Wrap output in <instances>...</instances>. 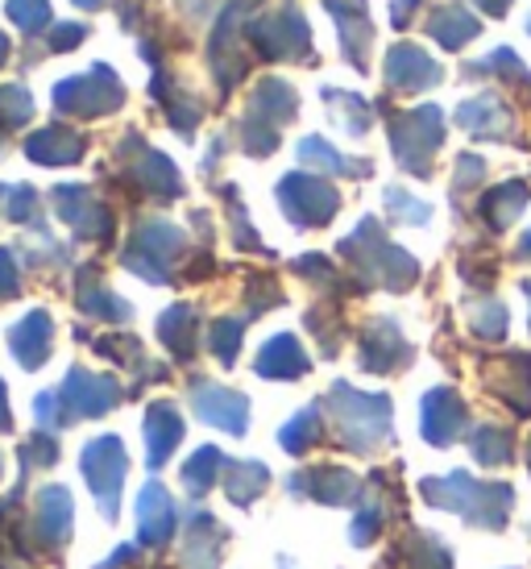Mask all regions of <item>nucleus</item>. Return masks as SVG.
<instances>
[{"instance_id": "nucleus-14", "label": "nucleus", "mask_w": 531, "mask_h": 569, "mask_svg": "<svg viewBox=\"0 0 531 569\" xmlns=\"http://www.w3.org/2000/svg\"><path fill=\"white\" fill-rule=\"evenodd\" d=\"M411 358V349H407L403 332L394 329V320H374L365 337H361V366L365 370H394L399 362Z\"/></svg>"}, {"instance_id": "nucleus-27", "label": "nucleus", "mask_w": 531, "mask_h": 569, "mask_svg": "<svg viewBox=\"0 0 531 569\" xmlns=\"http://www.w3.org/2000/svg\"><path fill=\"white\" fill-rule=\"evenodd\" d=\"M138 516H141V540L167 537V528H171V499H167L158 487H150L146 495H141Z\"/></svg>"}, {"instance_id": "nucleus-47", "label": "nucleus", "mask_w": 531, "mask_h": 569, "mask_svg": "<svg viewBox=\"0 0 531 569\" xmlns=\"http://www.w3.org/2000/svg\"><path fill=\"white\" fill-rule=\"evenodd\" d=\"M528 466H531V453H528Z\"/></svg>"}, {"instance_id": "nucleus-38", "label": "nucleus", "mask_w": 531, "mask_h": 569, "mask_svg": "<svg viewBox=\"0 0 531 569\" xmlns=\"http://www.w3.org/2000/svg\"><path fill=\"white\" fill-rule=\"evenodd\" d=\"M88 38V26H79V21H71V26H54V33H50V50H71L79 47Z\"/></svg>"}, {"instance_id": "nucleus-40", "label": "nucleus", "mask_w": 531, "mask_h": 569, "mask_svg": "<svg viewBox=\"0 0 531 569\" xmlns=\"http://www.w3.org/2000/svg\"><path fill=\"white\" fill-rule=\"evenodd\" d=\"M212 461H220V453L217 449H203L200 458L188 466V487L191 490H208V466H212Z\"/></svg>"}, {"instance_id": "nucleus-34", "label": "nucleus", "mask_w": 531, "mask_h": 569, "mask_svg": "<svg viewBox=\"0 0 531 569\" xmlns=\"http://www.w3.org/2000/svg\"><path fill=\"white\" fill-rule=\"evenodd\" d=\"M241 329H246V320H233V317H224V320H217V325H212V353H217L220 362H233V358H237Z\"/></svg>"}, {"instance_id": "nucleus-36", "label": "nucleus", "mask_w": 531, "mask_h": 569, "mask_svg": "<svg viewBox=\"0 0 531 569\" xmlns=\"http://www.w3.org/2000/svg\"><path fill=\"white\" fill-rule=\"evenodd\" d=\"M79 303H83V312H92V317H109V320H126L129 317V303L126 300H117L112 291H83L79 296Z\"/></svg>"}, {"instance_id": "nucleus-41", "label": "nucleus", "mask_w": 531, "mask_h": 569, "mask_svg": "<svg viewBox=\"0 0 531 569\" xmlns=\"http://www.w3.org/2000/svg\"><path fill=\"white\" fill-rule=\"evenodd\" d=\"M420 9V0H391V26L394 30H403V26H411L407 17Z\"/></svg>"}, {"instance_id": "nucleus-22", "label": "nucleus", "mask_w": 531, "mask_h": 569, "mask_svg": "<svg viewBox=\"0 0 531 569\" xmlns=\"http://www.w3.org/2000/svg\"><path fill=\"white\" fill-rule=\"evenodd\" d=\"M478 21L465 13V9H437V13L428 17V33L437 38L444 50H461L469 38H478Z\"/></svg>"}, {"instance_id": "nucleus-18", "label": "nucleus", "mask_w": 531, "mask_h": 569, "mask_svg": "<svg viewBox=\"0 0 531 569\" xmlns=\"http://www.w3.org/2000/svg\"><path fill=\"white\" fill-rule=\"evenodd\" d=\"M26 154H30L33 162H47V167L79 162L83 159V138L67 126H50V129H42V133H33L30 142H26Z\"/></svg>"}, {"instance_id": "nucleus-15", "label": "nucleus", "mask_w": 531, "mask_h": 569, "mask_svg": "<svg viewBox=\"0 0 531 569\" xmlns=\"http://www.w3.org/2000/svg\"><path fill=\"white\" fill-rule=\"evenodd\" d=\"M54 204L63 212V221L76 224V233L83 238H104L109 233V217H104V208L92 200V191L83 188V183H71V188H59L54 191Z\"/></svg>"}, {"instance_id": "nucleus-12", "label": "nucleus", "mask_w": 531, "mask_h": 569, "mask_svg": "<svg viewBox=\"0 0 531 569\" xmlns=\"http://www.w3.org/2000/svg\"><path fill=\"white\" fill-rule=\"evenodd\" d=\"M83 466H88V478H92L96 495H104V511H117V487H121V466H126V458H121V445H117V437H100V441L88 445V453H83Z\"/></svg>"}, {"instance_id": "nucleus-28", "label": "nucleus", "mask_w": 531, "mask_h": 569, "mask_svg": "<svg viewBox=\"0 0 531 569\" xmlns=\"http://www.w3.org/2000/svg\"><path fill=\"white\" fill-rule=\"evenodd\" d=\"M158 332H162V341L179 353V358H191V332H196V312H191L188 303H179L171 308L167 317L158 320Z\"/></svg>"}, {"instance_id": "nucleus-1", "label": "nucleus", "mask_w": 531, "mask_h": 569, "mask_svg": "<svg viewBox=\"0 0 531 569\" xmlns=\"http://www.w3.org/2000/svg\"><path fill=\"white\" fill-rule=\"evenodd\" d=\"M423 495L437 507H444V511H457L469 523H482L490 532H499L507 516H511V503H515V490L507 482H478V478L461 475V470L449 478H428Z\"/></svg>"}, {"instance_id": "nucleus-13", "label": "nucleus", "mask_w": 531, "mask_h": 569, "mask_svg": "<svg viewBox=\"0 0 531 569\" xmlns=\"http://www.w3.org/2000/svg\"><path fill=\"white\" fill-rule=\"evenodd\" d=\"M457 126L473 138H511V109L494 92H482L457 109Z\"/></svg>"}, {"instance_id": "nucleus-9", "label": "nucleus", "mask_w": 531, "mask_h": 569, "mask_svg": "<svg viewBox=\"0 0 531 569\" xmlns=\"http://www.w3.org/2000/svg\"><path fill=\"white\" fill-rule=\"evenodd\" d=\"M444 80V71L432 54H423L420 47L411 42H399V47L387 54V83L394 92H423V88H437Z\"/></svg>"}, {"instance_id": "nucleus-35", "label": "nucleus", "mask_w": 531, "mask_h": 569, "mask_svg": "<svg viewBox=\"0 0 531 569\" xmlns=\"http://www.w3.org/2000/svg\"><path fill=\"white\" fill-rule=\"evenodd\" d=\"M387 208H391L403 224H423L432 217V208L423 204V200H411L403 188H387Z\"/></svg>"}, {"instance_id": "nucleus-7", "label": "nucleus", "mask_w": 531, "mask_h": 569, "mask_svg": "<svg viewBox=\"0 0 531 569\" xmlns=\"http://www.w3.org/2000/svg\"><path fill=\"white\" fill-rule=\"evenodd\" d=\"M279 204L287 208V217L295 224L315 229V224L332 221V212L341 208V196L315 174H287L279 183Z\"/></svg>"}, {"instance_id": "nucleus-25", "label": "nucleus", "mask_w": 531, "mask_h": 569, "mask_svg": "<svg viewBox=\"0 0 531 569\" xmlns=\"http://www.w3.org/2000/svg\"><path fill=\"white\" fill-rule=\"evenodd\" d=\"M179 432H183V425H179L174 408H171V403H158V408L150 411V420H146V437H150V461H154V466L174 449Z\"/></svg>"}, {"instance_id": "nucleus-30", "label": "nucleus", "mask_w": 531, "mask_h": 569, "mask_svg": "<svg viewBox=\"0 0 531 569\" xmlns=\"http://www.w3.org/2000/svg\"><path fill=\"white\" fill-rule=\"evenodd\" d=\"M33 117V96L21 83H4L0 88V121L4 126H26Z\"/></svg>"}, {"instance_id": "nucleus-24", "label": "nucleus", "mask_w": 531, "mask_h": 569, "mask_svg": "<svg viewBox=\"0 0 531 569\" xmlns=\"http://www.w3.org/2000/svg\"><path fill=\"white\" fill-rule=\"evenodd\" d=\"M299 159L320 167V171H332V174H370V162L344 159L341 150H332L324 138H303V142H299Z\"/></svg>"}, {"instance_id": "nucleus-2", "label": "nucleus", "mask_w": 531, "mask_h": 569, "mask_svg": "<svg viewBox=\"0 0 531 569\" xmlns=\"http://www.w3.org/2000/svg\"><path fill=\"white\" fill-rule=\"evenodd\" d=\"M341 253H349V258L358 262L365 279L387 283L391 291H407V287L420 279V262H415L407 250H399V246H391V241L382 238L378 221H361L358 233L341 241Z\"/></svg>"}, {"instance_id": "nucleus-6", "label": "nucleus", "mask_w": 531, "mask_h": 569, "mask_svg": "<svg viewBox=\"0 0 531 569\" xmlns=\"http://www.w3.org/2000/svg\"><path fill=\"white\" fill-rule=\"evenodd\" d=\"M126 88L112 76V67H92L88 76H71V80L54 83V104L67 117H96V112L121 109Z\"/></svg>"}, {"instance_id": "nucleus-26", "label": "nucleus", "mask_w": 531, "mask_h": 569, "mask_svg": "<svg viewBox=\"0 0 531 569\" xmlns=\"http://www.w3.org/2000/svg\"><path fill=\"white\" fill-rule=\"evenodd\" d=\"M473 458L482 461V466H507V461L515 458L511 432L499 425H482L478 432H473Z\"/></svg>"}, {"instance_id": "nucleus-39", "label": "nucleus", "mask_w": 531, "mask_h": 569, "mask_svg": "<svg viewBox=\"0 0 531 569\" xmlns=\"http://www.w3.org/2000/svg\"><path fill=\"white\" fill-rule=\"evenodd\" d=\"M17 291H21V279H17L13 253L0 250V300H13Z\"/></svg>"}, {"instance_id": "nucleus-42", "label": "nucleus", "mask_w": 531, "mask_h": 569, "mask_svg": "<svg viewBox=\"0 0 531 569\" xmlns=\"http://www.w3.org/2000/svg\"><path fill=\"white\" fill-rule=\"evenodd\" d=\"M478 9L490 13V17H502L507 9H511V0H478Z\"/></svg>"}, {"instance_id": "nucleus-8", "label": "nucleus", "mask_w": 531, "mask_h": 569, "mask_svg": "<svg viewBox=\"0 0 531 569\" xmlns=\"http://www.w3.org/2000/svg\"><path fill=\"white\" fill-rule=\"evenodd\" d=\"M179 253H183V233L167 221H150L138 229V238L129 246L126 267L138 270L141 279H150V283H162L167 267H171Z\"/></svg>"}, {"instance_id": "nucleus-4", "label": "nucleus", "mask_w": 531, "mask_h": 569, "mask_svg": "<svg viewBox=\"0 0 531 569\" xmlns=\"http://www.w3.org/2000/svg\"><path fill=\"white\" fill-rule=\"evenodd\" d=\"M332 403L341 416V428L353 449H374L391 437V399L387 396H361L349 382L332 387Z\"/></svg>"}, {"instance_id": "nucleus-33", "label": "nucleus", "mask_w": 531, "mask_h": 569, "mask_svg": "<svg viewBox=\"0 0 531 569\" xmlns=\"http://www.w3.org/2000/svg\"><path fill=\"white\" fill-rule=\"evenodd\" d=\"M473 332L485 337V341H499L502 332H507V308L499 300H485L473 308Z\"/></svg>"}, {"instance_id": "nucleus-29", "label": "nucleus", "mask_w": 531, "mask_h": 569, "mask_svg": "<svg viewBox=\"0 0 531 569\" xmlns=\"http://www.w3.org/2000/svg\"><path fill=\"white\" fill-rule=\"evenodd\" d=\"M324 100L337 109V121H341L353 138H361V133L370 129V104H365L361 96H349V92H341V88H324Z\"/></svg>"}, {"instance_id": "nucleus-11", "label": "nucleus", "mask_w": 531, "mask_h": 569, "mask_svg": "<svg viewBox=\"0 0 531 569\" xmlns=\"http://www.w3.org/2000/svg\"><path fill=\"white\" fill-rule=\"evenodd\" d=\"M423 437L432 445H453L461 437V428H465V403L457 391L449 387H437V391H428L423 396Z\"/></svg>"}, {"instance_id": "nucleus-3", "label": "nucleus", "mask_w": 531, "mask_h": 569, "mask_svg": "<svg viewBox=\"0 0 531 569\" xmlns=\"http://www.w3.org/2000/svg\"><path fill=\"white\" fill-rule=\"evenodd\" d=\"M444 142V112L437 104H423L415 112H403L391 121V146H394V159L403 162L407 171L423 174L432 171V154Z\"/></svg>"}, {"instance_id": "nucleus-16", "label": "nucleus", "mask_w": 531, "mask_h": 569, "mask_svg": "<svg viewBox=\"0 0 531 569\" xmlns=\"http://www.w3.org/2000/svg\"><path fill=\"white\" fill-rule=\"evenodd\" d=\"M117 382L112 379H96L88 370H71L67 375V387H63V399L79 416H96V411H109L117 403Z\"/></svg>"}, {"instance_id": "nucleus-45", "label": "nucleus", "mask_w": 531, "mask_h": 569, "mask_svg": "<svg viewBox=\"0 0 531 569\" xmlns=\"http://www.w3.org/2000/svg\"><path fill=\"white\" fill-rule=\"evenodd\" d=\"M79 9H100V4H109V0H76Z\"/></svg>"}, {"instance_id": "nucleus-10", "label": "nucleus", "mask_w": 531, "mask_h": 569, "mask_svg": "<svg viewBox=\"0 0 531 569\" xmlns=\"http://www.w3.org/2000/svg\"><path fill=\"white\" fill-rule=\"evenodd\" d=\"M324 9L337 17L344 59L358 71H365V50L374 42V26H370V13H365V0H324Z\"/></svg>"}, {"instance_id": "nucleus-31", "label": "nucleus", "mask_w": 531, "mask_h": 569, "mask_svg": "<svg viewBox=\"0 0 531 569\" xmlns=\"http://www.w3.org/2000/svg\"><path fill=\"white\" fill-rule=\"evenodd\" d=\"M9 21H17L26 33H42L50 26V0H9Z\"/></svg>"}, {"instance_id": "nucleus-43", "label": "nucleus", "mask_w": 531, "mask_h": 569, "mask_svg": "<svg viewBox=\"0 0 531 569\" xmlns=\"http://www.w3.org/2000/svg\"><path fill=\"white\" fill-rule=\"evenodd\" d=\"M0 428H9V411H4V382H0Z\"/></svg>"}, {"instance_id": "nucleus-5", "label": "nucleus", "mask_w": 531, "mask_h": 569, "mask_svg": "<svg viewBox=\"0 0 531 569\" xmlns=\"http://www.w3.org/2000/svg\"><path fill=\"white\" fill-rule=\"evenodd\" d=\"M246 38L266 59H303L312 50V33H308V21H303L295 0H279V9L253 17L246 26Z\"/></svg>"}, {"instance_id": "nucleus-44", "label": "nucleus", "mask_w": 531, "mask_h": 569, "mask_svg": "<svg viewBox=\"0 0 531 569\" xmlns=\"http://www.w3.org/2000/svg\"><path fill=\"white\" fill-rule=\"evenodd\" d=\"M9 50H13V47H9V38H4V33H0V63H4V59H9Z\"/></svg>"}, {"instance_id": "nucleus-17", "label": "nucleus", "mask_w": 531, "mask_h": 569, "mask_svg": "<svg viewBox=\"0 0 531 569\" xmlns=\"http://www.w3.org/2000/svg\"><path fill=\"white\" fill-rule=\"evenodd\" d=\"M50 337H54V329H50V317L38 308V312H30L21 325H13V329H9V346H13L17 362H21V366H42L50 358Z\"/></svg>"}, {"instance_id": "nucleus-21", "label": "nucleus", "mask_w": 531, "mask_h": 569, "mask_svg": "<svg viewBox=\"0 0 531 569\" xmlns=\"http://www.w3.org/2000/svg\"><path fill=\"white\" fill-rule=\"evenodd\" d=\"M478 208H482V217L490 221V229H507L528 208V183L523 179H507L494 191H485Z\"/></svg>"}, {"instance_id": "nucleus-23", "label": "nucleus", "mask_w": 531, "mask_h": 569, "mask_svg": "<svg viewBox=\"0 0 531 569\" xmlns=\"http://www.w3.org/2000/svg\"><path fill=\"white\" fill-rule=\"evenodd\" d=\"M299 100L291 92V83L287 80H262L258 83V92H253V112H262L270 126H287L291 117H295Z\"/></svg>"}, {"instance_id": "nucleus-20", "label": "nucleus", "mask_w": 531, "mask_h": 569, "mask_svg": "<svg viewBox=\"0 0 531 569\" xmlns=\"http://www.w3.org/2000/svg\"><path fill=\"white\" fill-rule=\"evenodd\" d=\"M258 375L266 379H299L308 375V358L291 332H279L274 341H266L262 353H258Z\"/></svg>"}, {"instance_id": "nucleus-32", "label": "nucleus", "mask_w": 531, "mask_h": 569, "mask_svg": "<svg viewBox=\"0 0 531 569\" xmlns=\"http://www.w3.org/2000/svg\"><path fill=\"white\" fill-rule=\"evenodd\" d=\"M315 432H320V411L308 408L303 416H295L291 425L282 428V449H291V453H299V449H308V445L315 441Z\"/></svg>"}, {"instance_id": "nucleus-37", "label": "nucleus", "mask_w": 531, "mask_h": 569, "mask_svg": "<svg viewBox=\"0 0 531 569\" xmlns=\"http://www.w3.org/2000/svg\"><path fill=\"white\" fill-rule=\"evenodd\" d=\"M482 174H485V162L478 154H461L457 159V191H465L469 183H482Z\"/></svg>"}, {"instance_id": "nucleus-19", "label": "nucleus", "mask_w": 531, "mask_h": 569, "mask_svg": "<svg viewBox=\"0 0 531 569\" xmlns=\"http://www.w3.org/2000/svg\"><path fill=\"white\" fill-rule=\"evenodd\" d=\"M196 411L208 425H220L229 432H246V396H233L224 387H196Z\"/></svg>"}, {"instance_id": "nucleus-46", "label": "nucleus", "mask_w": 531, "mask_h": 569, "mask_svg": "<svg viewBox=\"0 0 531 569\" xmlns=\"http://www.w3.org/2000/svg\"><path fill=\"white\" fill-rule=\"evenodd\" d=\"M523 253H528V258H531V233H528V238H523Z\"/></svg>"}, {"instance_id": "nucleus-48", "label": "nucleus", "mask_w": 531, "mask_h": 569, "mask_svg": "<svg viewBox=\"0 0 531 569\" xmlns=\"http://www.w3.org/2000/svg\"><path fill=\"white\" fill-rule=\"evenodd\" d=\"M528 30H531V21H528Z\"/></svg>"}]
</instances>
